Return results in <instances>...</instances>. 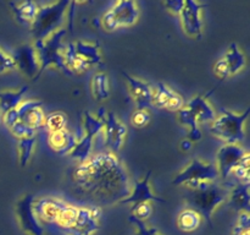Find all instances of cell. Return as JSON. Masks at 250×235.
<instances>
[{"instance_id":"2e32d148","label":"cell","mask_w":250,"mask_h":235,"mask_svg":"<svg viewBox=\"0 0 250 235\" xmlns=\"http://www.w3.org/2000/svg\"><path fill=\"white\" fill-rule=\"evenodd\" d=\"M68 203L58 197L34 198L33 208L41 223H56Z\"/></svg>"},{"instance_id":"7c38bea8","label":"cell","mask_w":250,"mask_h":235,"mask_svg":"<svg viewBox=\"0 0 250 235\" xmlns=\"http://www.w3.org/2000/svg\"><path fill=\"white\" fill-rule=\"evenodd\" d=\"M248 154L244 147L241 144L226 143L217 152L216 168L220 178L227 179L232 174V170L236 168L237 164Z\"/></svg>"},{"instance_id":"83f0119b","label":"cell","mask_w":250,"mask_h":235,"mask_svg":"<svg viewBox=\"0 0 250 235\" xmlns=\"http://www.w3.org/2000/svg\"><path fill=\"white\" fill-rule=\"evenodd\" d=\"M105 117H106V112L104 110V108H102L97 115H93L89 112L83 113V130H84L83 135H87L93 139L103 135Z\"/></svg>"},{"instance_id":"ee69618b","label":"cell","mask_w":250,"mask_h":235,"mask_svg":"<svg viewBox=\"0 0 250 235\" xmlns=\"http://www.w3.org/2000/svg\"><path fill=\"white\" fill-rule=\"evenodd\" d=\"M2 122V115H1V113H0V124H1Z\"/></svg>"},{"instance_id":"4fadbf2b","label":"cell","mask_w":250,"mask_h":235,"mask_svg":"<svg viewBox=\"0 0 250 235\" xmlns=\"http://www.w3.org/2000/svg\"><path fill=\"white\" fill-rule=\"evenodd\" d=\"M100 214L102 210L99 207H77L70 235H94L100 228Z\"/></svg>"},{"instance_id":"8d00e7d4","label":"cell","mask_w":250,"mask_h":235,"mask_svg":"<svg viewBox=\"0 0 250 235\" xmlns=\"http://www.w3.org/2000/svg\"><path fill=\"white\" fill-rule=\"evenodd\" d=\"M128 222L136 228V234L134 235H163L156 228L149 227L146 222L137 219L133 215H129Z\"/></svg>"},{"instance_id":"f35d334b","label":"cell","mask_w":250,"mask_h":235,"mask_svg":"<svg viewBox=\"0 0 250 235\" xmlns=\"http://www.w3.org/2000/svg\"><path fill=\"white\" fill-rule=\"evenodd\" d=\"M249 159L250 156L248 153L232 170V174L239 179V183H249Z\"/></svg>"},{"instance_id":"7a4b0ae2","label":"cell","mask_w":250,"mask_h":235,"mask_svg":"<svg viewBox=\"0 0 250 235\" xmlns=\"http://www.w3.org/2000/svg\"><path fill=\"white\" fill-rule=\"evenodd\" d=\"M229 188L224 184L202 183L195 188H187L186 202L190 208L197 211L202 218L204 217L208 224L212 227V214L215 211L227 202Z\"/></svg>"},{"instance_id":"4316f807","label":"cell","mask_w":250,"mask_h":235,"mask_svg":"<svg viewBox=\"0 0 250 235\" xmlns=\"http://www.w3.org/2000/svg\"><path fill=\"white\" fill-rule=\"evenodd\" d=\"M28 91V86H22L20 90H2L0 91V113L10 112L19 108L24 100V94Z\"/></svg>"},{"instance_id":"3957f363","label":"cell","mask_w":250,"mask_h":235,"mask_svg":"<svg viewBox=\"0 0 250 235\" xmlns=\"http://www.w3.org/2000/svg\"><path fill=\"white\" fill-rule=\"evenodd\" d=\"M70 1H56L50 4L39 5L38 14L29 29L32 32L34 42L44 41L49 36L62 28L63 22L66 21Z\"/></svg>"},{"instance_id":"52a82bcc","label":"cell","mask_w":250,"mask_h":235,"mask_svg":"<svg viewBox=\"0 0 250 235\" xmlns=\"http://www.w3.org/2000/svg\"><path fill=\"white\" fill-rule=\"evenodd\" d=\"M139 14L138 2L133 0H120L103 15L100 21L106 31L112 32L134 26L138 22Z\"/></svg>"},{"instance_id":"484cf974","label":"cell","mask_w":250,"mask_h":235,"mask_svg":"<svg viewBox=\"0 0 250 235\" xmlns=\"http://www.w3.org/2000/svg\"><path fill=\"white\" fill-rule=\"evenodd\" d=\"M62 56H63V61H65L66 68L68 69V71L71 72V75L73 73H80L85 72L90 69V66L76 53L75 49V44L73 42H70L67 44H63L62 47Z\"/></svg>"},{"instance_id":"836d02e7","label":"cell","mask_w":250,"mask_h":235,"mask_svg":"<svg viewBox=\"0 0 250 235\" xmlns=\"http://www.w3.org/2000/svg\"><path fill=\"white\" fill-rule=\"evenodd\" d=\"M76 213H77V206H73L68 203L65 210H63V212L61 213L60 218L58 219L56 224L60 225L63 229L70 230L72 228L73 223H75Z\"/></svg>"},{"instance_id":"1f68e13d","label":"cell","mask_w":250,"mask_h":235,"mask_svg":"<svg viewBox=\"0 0 250 235\" xmlns=\"http://www.w3.org/2000/svg\"><path fill=\"white\" fill-rule=\"evenodd\" d=\"M37 144V137H24V139L19 140V146H17V152H19V161L20 165L26 166L28 162L31 161V157L33 154L34 148Z\"/></svg>"},{"instance_id":"6da1fadb","label":"cell","mask_w":250,"mask_h":235,"mask_svg":"<svg viewBox=\"0 0 250 235\" xmlns=\"http://www.w3.org/2000/svg\"><path fill=\"white\" fill-rule=\"evenodd\" d=\"M72 180L82 195L104 205H117L132 188L126 165L111 152L92 154L87 161L78 163Z\"/></svg>"},{"instance_id":"44dd1931","label":"cell","mask_w":250,"mask_h":235,"mask_svg":"<svg viewBox=\"0 0 250 235\" xmlns=\"http://www.w3.org/2000/svg\"><path fill=\"white\" fill-rule=\"evenodd\" d=\"M77 142V137L67 129L49 134L48 143L59 154H68Z\"/></svg>"},{"instance_id":"8992f818","label":"cell","mask_w":250,"mask_h":235,"mask_svg":"<svg viewBox=\"0 0 250 235\" xmlns=\"http://www.w3.org/2000/svg\"><path fill=\"white\" fill-rule=\"evenodd\" d=\"M220 178L216 164L194 158L190 161L172 180V185L195 188L202 183H214Z\"/></svg>"},{"instance_id":"ac0fdd59","label":"cell","mask_w":250,"mask_h":235,"mask_svg":"<svg viewBox=\"0 0 250 235\" xmlns=\"http://www.w3.org/2000/svg\"><path fill=\"white\" fill-rule=\"evenodd\" d=\"M185 104L186 102L182 95L170 86L159 82L156 88H154L153 105L170 112H178L181 108L185 107Z\"/></svg>"},{"instance_id":"e575fe53","label":"cell","mask_w":250,"mask_h":235,"mask_svg":"<svg viewBox=\"0 0 250 235\" xmlns=\"http://www.w3.org/2000/svg\"><path fill=\"white\" fill-rule=\"evenodd\" d=\"M232 235H250L249 212H239L236 224L232 229Z\"/></svg>"},{"instance_id":"ba28073f","label":"cell","mask_w":250,"mask_h":235,"mask_svg":"<svg viewBox=\"0 0 250 235\" xmlns=\"http://www.w3.org/2000/svg\"><path fill=\"white\" fill-rule=\"evenodd\" d=\"M34 196L24 193L15 203V214L24 235H44V228L33 208Z\"/></svg>"},{"instance_id":"f1b7e54d","label":"cell","mask_w":250,"mask_h":235,"mask_svg":"<svg viewBox=\"0 0 250 235\" xmlns=\"http://www.w3.org/2000/svg\"><path fill=\"white\" fill-rule=\"evenodd\" d=\"M90 88L97 102H105L110 95V82L106 73L103 71L95 73L90 81Z\"/></svg>"},{"instance_id":"5b68a950","label":"cell","mask_w":250,"mask_h":235,"mask_svg":"<svg viewBox=\"0 0 250 235\" xmlns=\"http://www.w3.org/2000/svg\"><path fill=\"white\" fill-rule=\"evenodd\" d=\"M66 36V28L58 29L54 32L51 36L44 41L34 42L33 46L37 50V56L39 61V72L37 76V80L42 76V73L49 68V66H55L60 71L65 72L66 75H71L68 69L66 68L65 61L62 56V41Z\"/></svg>"},{"instance_id":"4dcf8cb0","label":"cell","mask_w":250,"mask_h":235,"mask_svg":"<svg viewBox=\"0 0 250 235\" xmlns=\"http://www.w3.org/2000/svg\"><path fill=\"white\" fill-rule=\"evenodd\" d=\"M93 142H94V139H93V137L83 135L82 137L77 139L75 147H73L72 151L68 153V156L72 159H75V161H77L78 163H82V162L87 161V159L92 156Z\"/></svg>"},{"instance_id":"d590c367","label":"cell","mask_w":250,"mask_h":235,"mask_svg":"<svg viewBox=\"0 0 250 235\" xmlns=\"http://www.w3.org/2000/svg\"><path fill=\"white\" fill-rule=\"evenodd\" d=\"M9 131L11 132L12 136L16 137L17 140L20 139H24V137H31V136H36V131L32 130L31 127L26 126L23 122H21L20 120H16L14 124H11L10 126H7Z\"/></svg>"},{"instance_id":"ab89813d","label":"cell","mask_w":250,"mask_h":235,"mask_svg":"<svg viewBox=\"0 0 250 235\" xmlns=\"http://www.w3.org/2000/svg\"><path fill=\"white\" fill-rule=\"evenodd\" d=\"M15 70L16 68H15L11 53H7L5 49L0 47V75H5V73L12 72Z\"/></svg>"},{"instance_id":"277c9868","label":"cell","mask_w":250,"mask_h":235,"mask_svg":"<svg viewBox=\"0 0 250 235\" xmlns=\"http://www.w3.org/2000/svg\"><path fill=\"white\" fill-rule=\"evenodd\" d=\"M249 113V108L243 113L222 109L221 114L216 115L214 121L210 122V132L226 143L238 144L246 137V121Z\"/></svg>"},{"instance_id":"b9f144b4","label":"cell","mask_w":250,"mask_h":235,"mask_svg":"<svg viewBox=\"0 0 250 235\" xmlns=\"http://www.w3.org/2000/svg\"><path fill=\"white\" fill-rule=\"evenodd\" d=\"M183 5H185V0H170V1L163 2V6L168 12H171L173 15H177V16H180L181 11L183 9Z\"/></svg>"},{"instance_id":"e0dca14e","label":"cell","mask_w":250,"mask_h":235,"mask_svg":"<svg viewBox=\"0 0 250 235\" xmlns=\"http://www.w3.org/2000/svg\"><path fill=\"white\" fill-rule=\"evenodd\" d=\"M42 105L43 103L39 100L24 99L16 109L20 121L37 131L39 127L43 126L44 120H45V114H44Z\"/></svg>"},{"instance_id":"7bdbcfd3","label":"cell","mask_w":250,"mask_h":235,"mask_svg":"<svg viewBox=\"0 0 250 235\" xmlns=\"http://www.w3.org/2000/svg\"><path fill=\"white\" fill-rule=\"evenodd\" d=\"M180 146H181V149H182V151L188 152V151H190V149H192L193 143L189 141V140L185 139V140H182V141H181Z\"/></svg>"},{"instance_id":"30bf717a","label":"cell","mask_w":250,"mask_h":235,"mask_svg":"<svg viewBox=\"0 0 250 235\" xmlns=\"http://www.w3.org/2000/svg\"><path fill=\"white\" fill-rule=\"evenodd\" d=\"M11 55L16 70L26 77L37 81V76L39 72V61L33 43H23L16 47Z\"/></svg>"},{"instance_id":"8fae6325","label":"cell","mask_w":250,"mask_h":235,"mask_svg":"<svg viewBox=\"0 0 250 235\" xmlns=\"http://www.w3.org/2000/svg\"><path fill=\"white\" fill-rule=\"evenodd\" d=\"M104 144L111 153L117 154L121 151L127 136V126L114 114L107 112L104 121Z\"/></svg>"},{"instance_id":"cb8c5ba5","label":"cell","mask_w":250,"mask_h":235,"mask_svg":"<svg viewBox=\"0 0 250 235\" xmlns=\"http://www.w3.org/2000/svg\"><path fill=\"white\" fill-rule=\"evenodd\" d=\"M75 44L76 53L92 68V66H103L104 60H103L102 53H100L99 44L89 43V42L76 41Z\"/></svg>"},{"instance_id":"603a6c76","label":"cell","mask_w":250,"mask_h":235,"mask_svg":"<svg viewBox=\"0 0 250 235\" xmlns=\"http://www.w3.org/2000/svg\"><path fill=\"white\" fill-rule=\"evenodd\" d=\"M229 206L237 212H249L250 192L249 183H238L229 190L227 197Z\"/></svg>"},{"instance_id":"9c48e42d","label":"cell","mask_w":250,"mask_h":235,"mask_svg":"<svg viewBox=\"0 0 250 235\" xmlns=\"http://www.w3.org/2000/svg\"><path fill=\"white\" fill-rule=\"evenodd\" d=\"M204 7V4H200L194 0L185 1L183 9L180 14V20L183 32L190 38H202L203 28H204L202 12Z\"/></svg>"},{"instance_id":"d6a6232c","label":"cell","mask_w":250,"mask_h":235,"mask_svg":"<svg viewBox=\"0 0 250 235\" xmlns=\"http://www.w3.org/2000/svg\"><path fill=\"white\" fill-rule=\"evenodd\" d=\"M66 125H67V118H66V115L63 114V113L56 112L50 113L49 115H46L43 126H45L46 130L49 131V134H51V132L65 130Z\"/></svg>"},{"instance_id":"9a60e30c","label":"cell","mask_w":250,"mask_h":235,"mask_svg":"<svg viewBox=\"0 0 250 235\" xmlns=\"http://www.w3.org/2000/svg\"><path fill=\"white\" fill-rule=\"evenodd\" d=\"M122 75L126 78L129 94L133 98L137 109H148L149 107H151L154 97L153 86L149 85L146 81L142 80V78L128 75L125 71H122Z\"/></svg>"},{"instance_id":"5bb4252c","label":"cell","mask_w":250,"mask_h":235,"mask_svg":"<svg viewBox=\"0 0 250 235\" xmlns=\"http://www.w3.org/2000/svg\"><path fill=\"white\" fill-rule=\"evenodd\" d=\"M151 170H148V173L144 175L143 179L141 180H136L134 183H132V188L131 192L127 197H125L124 200L120 201L117 205H132L136 206L138 203L143 202H165V200L161 197H159L158 195L151 191L150 184H149V180H150Z\"/></svg>"},{"instance_id":"f546056e","label":"cell","mask_w":250,"mask_h":235,"mask_svg":"<svg viewBox=\"0 0 250 235\" xmlns=\"http://www.w3.org/2000/svg\"><path fill=\"white\" fill-rule=\"evenodd\" d=\"M200 223H202V215L192 208H186L180 212L177 217L178 228L185 233H192L197 230Z\"/></svg>"},{"instance_id":"d6986e66","label":"cell","mask_w":250,"mask_h":235,"mask_svg":"<svg viewBox=\"0 0 250 235\" xmlns=\"http://www.w3.org/2000/svg\"><path fill=\"white\" fill-rule=\"evenodd\" d=\"M212 92H214V91H211V92H209L205 95L197 94L195 97H193L192 99L188 100L185 104L186 107L192 112V114L194 115L198 124L212 122L215 118H216V112H215V109L212 108V105L208 102V97H209Z\"/></svg>"},{"instance_id":"ffe728a7","label":"cell","mask_w":250,"mask_h":235,"mask_svg":"<svg viewBox=\"0 0 250 235\" xmlns=\"http://www.w3.org/2000/svg\"><path fill=\"white\" fill-rule=\"evenodd\" d=\"M10 7H11L15 20L22 26L31 28L34 20H36L37 14H38L39 4L34 1L11 2Z\"/></svg>"},{"instance_id":"7402d4cb","label":"cell","mask_w":250,"mask_h":235,"mask_svg":"<svg viewBox=\"0 0 250 235\" xmlns=\"http://www.w3.org/2000/svg\"><path fill=\"white\" fill-rule=\"evenodd\" d=\"M222 60H224L225 65H226L229 77L241 72L246 68L247 64L246 55H244V53L242 51V49L239 48L237 43L229 44L226 53L222 56Z\"/></svg>"},{"instance_id":"60d3db41","label":"cell","mask_w":250,"mask_h":235,"mask_svg":"<svg viewBox=\"0 0 250 235\" xmlns=\"http://www.w3.org/2000/svg\"><path fill=\"white\" fill-rule=\"evenodd\" d=\"M150 113L148 109H136L131 117L132 125H134L138 129L146 127L150 122Z\"/></svg>"},{"instance_id":"74e56055","label":"cell","mask_w":250,"mask_h":235,"mask_svg":"<svg viewBox=\"0 0 250 235\" xmlns=\"http://www.w3.org/2000/svg\"><path fill=\"white\" fill-rule=\"evenodd\" d=\"M151 214H153V206L150 202L138 203L136 206H132L131 208V215L136 217L137 219L143 220V222L149 219Z\"/></svg>"},{"instance_id":"d4e9b609","label":"cell","mask_w":250,"mask_h":235,"mask_svg":"<svg viewBox=\"0 0 250 235\" xmlns=\"http://www.w3.org/2000/svg\"><path fill=\"white\" fill-rule=\"evenodd\" d=\"M176 115H177V120L180 121V124L187 129V137L186 139L189 140L192 143L199 142L203 139V132L192 112L185 105L178 112H176Z\"/></svg>"}]
</instances>
